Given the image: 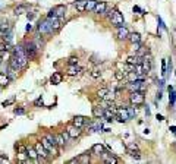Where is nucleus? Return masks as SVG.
<instances>
[{
    "label": "nucleus",
    "mask_w": 176,
    "mask_h": 164,
    "mask_svg": "<svg viewBox=\"0 0 176 164\" xmlns=\"http://www.w3.org/2000/svg\"><path fill=\"white\" fill-rule=\"evenodd\" d=\"M28 12V7H27V4H19L15 7V10H13V13L15 15H22V13H27Z\"/></svg>",
    "instance_id": "b1692460"
},
{
    "label": "nucleus",
    "mask_w": 176,
    "mask_h": 164,
    "mask_svg": "<svg viewBox=\"0 0 176 164\" xmlns=\"http://www.w3.org/2000/svg\"><path fill=\"white\" fill-rule=\"evenodd\" d=\"M101 155L104 157V163H109V164H116V163H119V160H118V158H116L115 155L109 154V152H103Z\"/></svg>",
    "instance_id": "4468645a"
},
{
    "label": "nucleus",
    "mask_w": 176,
    "mask_h": 164,
    "mask_svg": "<svg viewBox=\"0 0 176 164\" xmlns=\"http://www.w3.org/2000/svg\"><path fill=\"white\" fill-rule=\"evenodd\" d=\"M128 40H129V43H131V44H132V43H140V41H141V35L138 34V32H129Z\"/></svg>",
    "instance_id": "4be33fe9"
},
{
    "label": "nucleus",
    "mask_w": 176,
    "mask_h": 164,
    "mask_svg": "<svg viewBox=\"0 0 176 164\" xmlns=\"http://www.w3.org/2000/svg\"><path fill=\"white\" fill-rule=\"evenodd\" d=\"M34 148H35V151H37V154H38L40 157H43V158H47V157L50 155V154H49V151H47L44 146L41 145V142H37Z\"/></svg>",
    "instance_id": "9d476101"
},
{
    "label": "nucleus",
    "mask_w": 176,
    "mask_h": 164,
    "mask_svg": "<svg viewBox=\"0 0 176 164\" xmlns=\"http://www.w3.org/2000/svg\"><path fill=\"white\" fill-rule=\"evenodd\" d=\"M173 148H175V149H176V142H175V144H173Z\"/></svg>",
    "instance_id": "603ef678"
},
{
    "label": "nucleus",
    "mask_w": 176,
    "mask_h": 164,
    "mask_svg": "<svg viewBox=\"0 0 176 164\" xmlns=\"http://www.w3.org/2000/svg\"><path fill=\"white\" fill-rule=\"evenodd\" d=\"M65 13H66V6L65 4H57V6H54L49 10L47 18H53V16L54 18H63Z\"/></svg>",
    "instance_id": "7ed1b4c3"
},
{
    "label": "nucleus",
    "mask_w": 176,
    "mask_h": 164,
    "mask_svg": "<svg viewBox=\"0 0 176 164\" xmlns=\"http://www.w3.org/2000/svg\"><path fill=\"white\" fill-rule=\"evenodd\" d=\"M161 73H163V75H166V60H163V62H161Z\"/></svg>",
    "instance_id": "79ce46f5"
},
{
    "label": "nucleus",
    "mask_w": 176,
    "mask_h": 164,
    "mask_svg": "<svg viewBox=\"0 0 176 164\" xmlns=\"http://www.w3.org/2000/svg\"><path fill=\"white\" fill-rule=\"evenodd\" d=\"M170 130H172L173 133H176V126H172V128H170Z\"/></svg>",
    "instance_id": "8fccbe9b"
},
{
    "label": "nucleus",
    "mask_w": 176,
    "mask_h": 164,
    "mask_svg": "<svg viewBox=\"0 0 176 164\" xmlns=\"http://www.w3.org/2000/svg\"><path fill=\"white\" fill-rule=\"evenodd\" d=\"M169 92H170V104H175L176 101V92L172 87H169Z\"/></svg>",
    "instance_id": "473e14b6"
},
{
    "label": "nucleus",
    "mask_w": 176,
    "mask_h": 164,
    "mask_svg": "<svg viewBox=\"0 0 176 164\" xmlns=\"http://www.w3.org/2000/svg\"><path fill=\"white\" fill-rule=\"evenodd\" d=\"M68 163H69V164H75V163H78V157H76V158H72V160H69Z\"/></svg>",
    "instance_id": "37998d69"
},
{
    "label": "nucleus",
    "mask_w": 176,
    "mask_h": 164,
    "mask_svg": "<svg viewBox=\"0 0 176 164\" xmlns=\"http://www.w3.org/2000/svg\"><path fill=\"white\" fill-rule=\"evenodd\" d=\"M110 21H112L113 26H121V25H123V15L119 10H113V13L110 16Z\"/></svg>",
    "instance_id": "39448f33"
},
{
    "label": "nucleus",
    "mask_w": 176,
    "mask_h": 164,
    "mask_svg": "<svg viewBox=\"0 0 176 164\" xmlns=\"http://www.w3.org/2000/svg\"><path fill=\"white\" fill-rule=\"evenodd\" d=\"M38 32L44 34V35H49V34H53V28L49 22V19H44V21H40L38 22V26H37Z\"/></svg>",
    "instance_id": "20e7f679"
},
{
    "label": "nucleus",
    "mask_w": 176,
    "mask_h": 164,
    "mask_svg": "<svg viewBox=\"0 0 176 164\" xmlns=\"http://www.w3.org/2000/svg\"><path fill=\"white\" fill-rule=\"evenodd\" d=\"M18 73H19V71H16V69H13V68H10L9 65H7V69H6V75L9 76V79L10 81H15L18 78Z\"/></svg>",
    "instance_id": "dca6fc26"
},
{
    "label": "nucleus",
    "mask_w": 176,
    "mask_h": 164,
    "mask_svg": "<svg viewBox=\"0 0 176 164\" xmlns=\"http://www.w3.org/2000/svg\"><path fill=\"white\" fill-rule=\"evenodd\" d=\"M142 84H144V81L137 79V81L128 82V84L125 85V88H126V90H128L129 92H132V91H141V87H142Z\"/></svg>",
    "instance_id": "423d86ee"
},
{
    "label": "nucleus",
    "mask_w": 176,
    "mask_h": 164,
    "mask_svg": "<svg viewBox=\"0 0 176 164\" xmlns=\"http://www.w3.org/2000/svg\"><path fill=\"white\" fill-rule=\"evenodd\" d=\"M107 91H109L107 88H101V90H98V92H97V97H98L100 100H103V98L106 97V94H107Z\"/></svg>",
    "instance_id": "72a5a7b5"
},
{
    "label": "nucleus",
    "mask_w": 176,
    "mask_h": 164,
    "mask_svg": "<svg viewBox=\"0 0 176 164\" xmlns=\"http://www.w3.org/2000/svg\"><path fill=\"white\" fill-rule=\"evenodd\" d=\"M125 79H126L128 82L137 81V79H138V73L134 72V71H131V72H126V75H125Z\"/></svg>",
    "instance_id": "393cba45"
},
{
    "label": "nucleus",
    "mask_w": 176,
    "mask_h": 164,
    "mask_svg": "<svg viewBox=\"0 0 176 164\" xmlns=\"http://www.w3.org/2000/svg\"><path fill=\"white\" fill-rule=\"evenodd\" d=\"M0 37H1V34H0Z\"/></svg>",
    "instance_id": "5fc2aeb1"
},
{
    "label": "nucleus",
    "mask_w": 176,
    "mask_h": 164,
    "mask_svg": "<svg viewBox=\"0 0 176 164\" xmlns=\"http://www.w3.org/2000/svg\"><path fill=\"white\" fill-rule=\"evenodd\" d=\"M85 3H87V0H76V1H73V7L78 12H85Z\"/></svg>",
    "instance_id": "a211bd4d"
},
{
    "label": "nucleus",
    "mask_w": 176,
    "mask_h": 164,
    "mask_svg": "<svg viewBox=\"0 0 176 164\" xmlns=\"http://www.w3.org/2000/svg\"><path fill=\"white\" fill-rule=\"evenodd\" d=\"M91 76H92L94 79H97V78H100V71H98V69H94V71L91 72Z\"/></svg>",
    "instance_id": "ea45409f"
},
{
    "label": "nucleus",
    "mask_w": 176,
    "mask_h": 164,
    "mask_svg": "<svg viewBox=\"0 0 176 164\" xmlns=\"http://www.w3.org/2000/svg\"><path fill=\"white\" fill-rule=\"evenodd\" d=\"M106 9H107V3L106 1H97V4H95L92 12L97 13V15H103V13H106Z\"/></svg>",
    "instance_id": "9b49d317"
},
{
    "label": "nucleus",
    "mask_w": 176,
    "mask_h": 164,
    "mask_svg": "<svg viewBox=\"0 0 176 164\" xmlns=\"http://www.w3.org/2000/svg\"><path fill=\"white\" fill-rule=\"evenodd\" d=\"M62 81H63V75L60 72H53V75L50 76V82L53 85H59L62 84Z\"/></svg>",
    "instance_id": "ddd939ff"
},
{
    "label": "nucleus",
    "mask_w": 176,
    "mask_h": 164,
    "mask_svg": "<svg viewBox=\"0 0 176 164\" xmlns=\"http://www.w3.org/2000/svg\"><path fill=\"white\" fill-rule=\"evenodd\" d=\"M68 133H69L70 139H75V138H79V136H81L82 130H81V128H76V126L70 125L69 128H68Z\"/></svg>",
    "instance_id": "1a4fd4ad"
},
{
    "label": "nucleus",
    "mask_w": 176,
    "mask_h": 164,
    "mask_svg": "<svg viewBox=\"0 0 176 164\" xmlns=\"http://www.w3.org/2000/svg\"><path fill=\"white\" fill-rule=\"evenodd\" d=\"M129 101L134 106H142L145 103V95L141 91H132L129 92Z\"/></svg>",
    "instance_id": "f03ea898"
},
{
    "label": "nucleus",
    "mask_w": 176,
    "mask_h": 164,
    "mask_svg": "<svg viewBox=\"0 0 176 164\" xmlns=\"http://www.w3.org/2000/svg\"><path fill=\"white\" fill-rule=\"evenodd\" d=\"M103 114H104V107H101V106L92 107V116H94V117L100 119V117H103Z\"/></svg>",
    "instance_id": "aec40b11"
},
{
    "label": "nucleus",
    "mask_w": 176,
    "mask_h": 164,
    "mask_svg": "<svg viewBox=\"0 0 176 164\" xmlns=\"http://www.w3.org/2000/svg\"><path fill=\"white\" fill-rule=\"evenodd\" d=\"M126 111H128L129 120H131V119H135V116H137V107H135L134 104H131L129 107H126Z\"/></svg>",
    "instance_id": "a878e982"
},
{
    "label": "nucleus",
    "mask_w": 176,
    "mask_h": 164,
    "mask_svg": "<svg viewBox=\"0 0 176 164\" xmlns=\"http://www.w3.org/2000/svg\"><path fill=\"white\" fill-rule=\"evenodd\" d=\"M128 154L132 158H135V160H140L141 158V154H140V151H138V148H128Z\"/></svg>",
    "instance_id": "5701e85b"
},
{
    "label": "nucleus",
    "mask_w": 176,
    "mask_h": 164,
    "mask_svg": "<svg viewBox=\"0 0 176 164\" xmlns=\"http://www.w3.org/2000/svg\"><path fill=\"white\" fill-rule=\"evenodd\" d=\"M68 65H78V57L76 56H70L69 59H68Z\"/></svg>",
    "instance_id": "c9c22d12"
},
{
    "label": "nucleus",
    "mask_w": 176,
    "mask_h": 164,
    "mask_svg": "<svg viewBox=\"0 0 176 164\" xmlns=\"http://www.w3.org/2000/svg\"><path fill=\"white\" fill-rule=\"evenodd\" d=\"M31 29H33V25L28 24V25H27V31H31Z\"/></svg>",
    "instance_id": "a18cd8bd"
},
{
    "label": "nucleus",
    "mask_w": 176,
    "mask_h": 164,
    "mask_svg": "<svg viewBox=\"0 0 176 164\" xmlns=\"http://www.w3.org/2000/svg\"><path fill=\"white\" fill-rule=\"evenodd\" d=\"M95 4H97V0H87V3H85V12H92L94 7H95Z\"/></svg>",
    "instance_id": "bb28decb"
},
{
    "label": "nucleus",
    "mask_w": 176,
    "mask_h": 164,
    "mask_svg": "<svg viewBox=\"0 0 176 164\" xmlns=\"http://www.w3.org/2000/svg\"><path fill=\"white\" fill-rule=\"evenodd\" d=\"M1 63H3V59H1V56H0V65H1Z\"/></svg>",
    "instance_id": "3c124183"
},
{
    "label": "nucleus",
    "mask_w": 176,
    "mask_h": 164,
    "mask_svg": "<svg viewBox=\"0 0 176 164\" xmlns=\"http://www.w3.org/2000/svg\"><path fill=\"white\" fill-rule=\"evenodd\" d=\"M91 151H92V154H95V155H101V154L104 152V146L101 145V144H95V145H92Z\"/></svg>",
    "instance_id": "412c9836"
},
{
    "label": "nucleus",
    "mask_w": 176,
    "mask_h": 164,
    "mask_svg": "<svg viewBox=\"0 0 176 164\" xmlns=\"http://www.w3.org/2000/svg\"><path fill=\"white\" fill-rule=\"evenodd\" d=\"M125 75H126V72H123V71H116L115 72V78H116V81H123V78H125Z\"/></svg>",
    "instance_id": "7c9ffc66"
},
{
    "label": "nucleus",
    "mask_w": 176,
    "mask_h": 164,
    "mask_svg": "<svg viewBox=\"0 0 176 164\" xmlns=\"http://www.w3.org/2000/svg\"><path fill=\"white\" fill-rule=\"evenodd\" d=\"M72 125L76 126V128H82V126L87 125V119L84 116H75L73 120H72Z\"/></svg>",
    "instance_id": "f8f14e48"
},
{
    "label": "nucleus",
    "mask_w": 176,
    "mask_h": 164,
    "mask_svg": "<svg viewBox=\"0 0 176 164\" xmlns=\"http://www.w3.org/2000/svg\"><path fill=\"white\" fill-rule=\"evenodd\" d=\"M115 97H116V92L115 91H107V94H106V97L103 100H115Z\"/></svg>",
    "instance_id": "f704fd0d"
},
{
    "label": "nucleus",
    "mask_w": 176,
    "mask_h": 164,
    "mask_svg": "<svg viewBox=\"0 0 176 164\" xmlns=\"http://www.w3.org/2000/svg\"><path fill=\"white\" fill-rule=\"evenodd\" d=\"M34 106H37V107H40V106H44V101H43V98H41V97L35 100V101H34Z\"/></svg>",
    "instance_id": "58836bf2"
},
{
    "label": "nucleus",
    "mask_w": 176,
    "mask_h": 164,
    "mask_svg": "<svg viewBox=\"0 0 176 164\" xmlns=\"http://www.w3.org/2000/svg\"><path fill=\"white\" fill-rule=\"evenodd\" d=\"M60 135L63 136V139H65V142H68V141H69V139H70V136H69V133H68V130H65V132H62Z\"/></svg>",
    "instance_id": "a19ab883"
},
{
    "label": "nucleus",
    "mask_w": 176,
    "mask_h": 164,
    "mask_svg": "<svg viewBox=\"0 0 176 164\" xmlns=\"http://www.w3.org/2000/svg\"><path fill=\"white\" fill-rule=\"evenodd\" d=\"M9 84H10V79H9V76L6 75V72H0V87L4 88V87H7Z\"/></svg>",
    "instance_id": "f3484780"
},
{
    "label": "nucleus",
    "mask_w": 176,
    "mask_h": 164,
    "mask_svg": "<svg viewBox=\"0 0 176 164\" xmlns=\"http://www.w3.org/2000/svg\"><path fill=\"white\" fill-rule=\"evenodd\" d=\"M24 50H25V54L28 56V59L30 60H33L35 59L37 56H38V47L35 46L34 41H28V43H25V46H24Z\"/></svg>",
    "instance_id": "f257e3e1"
},
{
    "label": "nucleus",
    "mask_w": 176,
    "mask_h": 164,
    "mask_svg": "<svg viewBox=\"0 0 176 164\" xmlns=\"http://www.w3.org/2000/svg\"><path fill=\"white\" fill-rule=\"evenodd\" d=\"M15 103V98H10V100H6V101H3L1 103V107H6V106H10V104H13Z\"/></svg>",
    "instance_id": "e433bc0d"
},
{
    "label": "nucleus",
    "mask_w": 176,
    "mask_h": 164,
    "mask_svg": "<svg viewBox=\"0 0 176 164\" xmlns=\"http://www.w3.org/2000/svg\"><path fill=\"white\" fill-rule=\"evenodd\" d=\"M141 62H142V57L138 54H135V56L132 54L126 59V63H129V65H140Z\"/></svg>",
    "instance_id": "2eb2a0df"
},
{
    "label": "nucleus",
    "mask_w": 176,
    "mask_h": 164,
    "mask_svg": "<svg viewBox=\"0 0 176 164\" xmlns=\"http://www.w3.org/2000/svg\"><path fill=\"white\" fill-rule=\"evenodd\" d=\"M27 16H28L30 21H31V19H34V13H28V12H27Z\"/></svg>",
    "instance_id": "c03bdc74"
},
{
    "label": "nucleus",
    "mask_w": 176,
    "mask_h": 164,
    "mask_svg": "<svg viewBox=\"0 0 176 164\" xmlns=\"http://www.w3.org/2000/svg\"><path fill=\"white\" fill-rule=\"evenodd\" d=\"M145 113H147V116H150V109H148V106L145 107Z\"/></svg>",
    "instance_id": "de8ad7c7"
},
{
    "label": "nucleus",
    "mask_w": 176,
    "mask_h": 164,
    "mask_svg": "<svg viewBox=\"0 0 176 164\" xmlns=\"http://www.w3.org/2000/svg\"><path fill=\"white\" fill-rule=\"evenodd\" d=\"M78 72H79L78 65H70L69 68H68V75H69V76H76Z\"/></svg>",
    "instance_id": "cd10ccee"
},
{
    "label": "nucleus",
    "mask_w": 176,
    "mask_h": 164,
    "mask_svg": "<svg viewBox=\"0 0 176 164\" xmlns=\"http://www.w3.org/2000/svg\"><path fill=\"white\" fill-rule=\"evenodd\" d=\"M78 163L81 164H88L89 163V154H82L78 157Z\"/></svg>",
    "instance_id": "c85d7f7f"
},
{
    "label": "nucleus",
    "mask_w": 176,
    "mask_h": 164,
    "mask_svg": "<svg viewBox=\"0 0 176 164\" xmlns=\"http://www.w3.org/2000/svg\"><path fill=\"white\" fill-rule=\"evenodd\" d=\"M157 120H160V122H161V120H164V117H163V116H160V114H157Z\"/></svg>",
    "instance_id": "49530a36"
},
{
    "label": "nucleus",
    "mask_w": 176,
    "mask_h": 164,
    "mask_svg": "<svg viewBox=\"0 0 176 164\" xmlns=\"http://www.w3.org/2000/svg\"><path fill=\"white\" fill-rule=\"evenodd\" d=\"M0 92H1V87H0Z\"/></svg>",
    "instance_id": "864d4df0"
},
{
    "label": "nucleus",
    "mask_w": 176,
    "mask_h": 164,
    "mask_svg": "<svg viewBox=\"0 0 176 164\" xmlns=\"http://www.w3.org/2000/svg\"><path fill=\"white\" fill-rule=\"evenodd\" d=\"M46 138L50 141V144H52L53 146H57V142H56V136H54V135H52V133H46Z\"/></svg>",
    "instance_id": "2f4dec72"
},
{
    "label": "nucleus",
    "mask_w": 176,
    "mask_h": 164,
    "mask_svg": "<svg viewBox=\"0 0 176 164\" xmlns=\"http://www.w3.org/2000/svg\"><path fill=\"white\" fill-rule=\"evenodd\" d=\"M56 136V142H57V146H65V139H63V136L60 135V133H57V135H54Z\"/></svg>",
    "instance_id": "c756f323"
},
{
    "label": "nucleus",
    "mask_w": 176,
    "mask_h": 164,
    "mask_svg": "<svg viewBox=\"0 0 176 164\" xmlns=\"http://www.w3.org/2000/svg\"><path fill=\"white\" fill-rule=\"evenodd\" d=\"M49 19V22H50V25H52V28H53V31H59L60 28H62V22H63V18H47Z\"/></svg>",
    "instance_id": "6e6552de"
},
{
    "label": "nucleus",
    "mask_w": 176,
    "mask_h": 164,
    "mask_svg": "<svg viewBox=\"0 0 176 164\" xmlns=\"http://www.w3.org/2000/svg\"><path fill=\"white\" fill-rule=\"evenodd\" d=\"M27 157L31 158V160H35L38 157V154H37V151L33 145H27Z\"/></svg>",
    "instance_id": "6ab92c4d"
},
{
    "label": "nucleus",
    "mask_w": 176,
    "mask_h": 164,
    "mask_svg": "<svg viewBox=\"0 0 176 164\" xmlns=\"http://www.w3.org/2000/svg\"><path fill=\"white\" fill-rule=\"evenodd\" d=\"M118 29H116V37H118V40H128V35H129V31H128V28L126 26H116Z\"/></svg>",
    "instance_id": "0eeeda50"
},
{
    "label": "nucleus",
    "mask_w": 176,
    "mask_h": 164,
    "mask_svg": "<svg viewBox=\"0 0 176 164\" xmlns=\"http://www.w3.org/2000/svg\"><path fill=\"white\" fill-rule=\"evenodd\" d=\"M160 98H161V91L157 92V100H160Z\"/></svg>",
    "instance_id": "09e8293b"
},
{
    "label": "nucleus",
    "mask_w": 176,
    "mask_h": 164,
    "mask_svg": "<svg viewBox=\"0 0 176 164\" xmlns=\"http://www.w3.org/2000/svg\"><path fill=\"white\" fill-rule=\"evenodd\" d=\"M13 113H15V114H19V116H21V114H25V109H22V107H16V109L13 110Z\"/></svg>",
    "instance_id": "4c0bfd02"
}]
</instances>
